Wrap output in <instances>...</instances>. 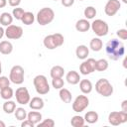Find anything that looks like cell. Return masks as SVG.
Wrapping results in <instances>:
<instances>
[{
    "instance_id": "cell-1",
    "label": "cell",
    "mask_w": 127,
    "mask_h": 127,
    "mask_svg": "<svg viewBox=\"0 0 127 127\" xmlns=\"http://www.w3.org/2000/svg\"><path fill=\"white\" fill-rule=\"evenodd\" d=\"M105 52L108 58L112 61H118L125 54V48L122 42L117 39L109 40L105 45Z\"/></svg>"
},
{
    "instance_id": "cell-2",
    "label": "cell",
    "mask_w": 127,
    "mask_h": 127,
    "mask_svg": "<svg viewBox=\"0 0 127 127\" xmlns=\"http://www.w3.org/2000/svg\"><path fill=\"white\" fill-rule=\"evenodd\" d=\"M64 38L60 33H55L52 35H48L44 38L43 44L48 50H55L64 45Z\"/></svg>"
},
{
    "instance_id": "cell-3",
    "label": "cell",
    "mask_w": 127,
    "mask_h": 127,
    "mask_svg": "<svg viewBox=\"0 0 127 127\" xmlns=\"http://www.w3.org/2000/svg\"><path fill=\"white\" fill-rule=\"evenodd\" d=\"M55 19V12L50 7H44L39 10L36 16V20L38 24L41 26H46L50 23H52Z\"/></svg>"
},
{
    "instance_id": "cell-4",
    "label": "cell",
    "mask_w": 127,
    "mask_h": 127,
    "mask_svg": "<svg viewBox=\"0 0 127 127\" xmlns=\"http://www.w3.org/2000/svg\"><path fill=\"white\" fill-rule=\"evenodd\" d=\"M33 84L37 93L40 95H45L50 91V84L48 82V79L43 74L36 75L33 79Z\"/></svg>"
},
{
    "instance_id": "cell-5",
    "label": "cell",
    "mask_w": 127,
    "mask_h": 127,
    "mask_svg": "<svg viewBox=\"0 0 127 127\" xmlns=\"http://www.w3.org/2000/svg\"><path fill=\"white\" fill-rule=\"evenodd\" d=\"M95 90L103 97H109L113 93V86L106 78H100L95 83Z\"/></svg>"
},
{
    "instance_id": "cell-6",
    "label": "cell",
    "mask_w": 127,
    "mask_h": 127,
    "mask_svg": "<svg viewBox=\"0 0 127 127\" xmlns=\"http://www.w3.org/2000/svg\"><path fill=\"white\" fill-rule=\"evenodd\" d=\"M90 28L97 37H104L108 34L109 31L108 24L101 19H96L90 23Z\"/></svg>"
},
{
    "instance_id": "cell-7",
    "label": "cell",
    "mask_w": 127,
    "mask_h": 127,
    "mask_svg": "<svg viewBox=\"0 0 127 127\" xmlns=\"http://www.w3.org/2000/svg\"><path fill=\"white\" fill-rule=\"evenodd\" d=\"M24 75H25L24 68L21 65L16 64V65H13L12 68L10 69L9 79L11 82L15 84H22L24 82Z\"/></svg>"
},
{
    "instance_id": "cell-8",
    "label": "cell",
    "mask_w": 127,
    "mask_h": 127,
    "mask_svg": "<svg viewBox=\"0 0 127 127\" xmlns=\"http://www.w3.org/2000/svg\"><path fill=\"white\" fill-rule=\"evenodd\" d=\"M127 121V112L124 111H112L108 115V122L113 126H118Z\"/></svg>"
},
{
    "instance_id": "cell-9",
    "label": "cell",
    "mask_w": 127,
    "mask_h": 127,
    "mask_svg": "<svg viewBox=\"0 0 127 127\" xmlns=\"http://www.w3.org/2000/svg\"><path fill=\"white\" fill-rule=\"evenodd\" d=\"M89 105V99L86 95L81 94L75 97V99L72 102V110L74 112H82L87 106Z\"/></svg>"
},
{
    "instance_id": "cell-10",
    "label": "cell",
    "mask_w": 127,
    "mask_h": 127,
    "mask_svg": "<svg viewBox=\"0 0 127 127\" xmlns=\"http://www.w3.org/2000/svg\"><path fill=\"white\" fill-rule=\"evenodd\" d=\"M5 36L9 40H18L23 36V29L17 25H9L5 30Z\"/></svg>"
},
{
    "instance_id": "cell-11",
    "label": "cell",
    "mask_w": 127,
    "mask_h": 127,
    "mask_svg": "<svg viewBox=\"0 0 127 127\" xmlns=\"http://www.w3.org/2000/svg\"><path fill=\"white\" fill-rule=\"evenodd\" d=\"M15 97H16L17 103L21 105L28 104L31 99V96H30V93L27 87H18L15 91Z\"/></svg>"
},
{
    "instance_id": "cell-12",
    "label": "cell",
    "mask_w": 127,
    "mask_h": 127,
    "mask_svg": "<svg viewBox=\"0 0 127 127\" xmlns=\"http://www.w3.org/2000/svg\"><path fill=\"white\" fill-rule=\"evenodd\" d=\"M95 60L92 58L85 59L79 65V72L83 75H87L93 71H95Z\"/></svg>"
},
{
    "instance_id": "cell-13",
    "label": "cell",
    "mask_w": 127,
    "mask_h": 127,
    "mask_svg": "<svg viewBox=\"0 0 127 127\" xmlns=\"http://www.w3.org/2000/svg\"><path fill=\"white\" fill-rule=\"evenodd\" d=\"M120 8H121V3L119 0H108L104 7V13L107 16L112 17L120 10Z\"/></svg>"
},
{
    "instance_id": "cell-14",
    "label": "cell",
    "mask_w": 127,
    "mask_h": 127,
    "mask_svg": "<svg viewBox=\"0 0 127 127\" xmlns=\"http://www.w3.org/2000/svg\"><path fill=\"white\" fill-rule=\"evenodd\" d=\"M44 105H45V102L43 98L40 96H35L29 101V106L33 110H41L44 108Z\"/></svg>"
},
{
    "instance_id": "cell-15",
    "label": "cell",
    "mask_w": 127,
    "mask_h": 127,
    "mask_svg": "<svg viewBox=\"0 0 127 127\" xmlns=\"http://www.w3.org/2000/svg\"><path fill=\"white\" fill-rule=\"evenodd\" d=\"M65 79H66V81H67L69 84L75 85V84H77V83L79 82V80H80L81 78H80V75H79V73H78L77 71H75V70H70V71H68V72L66 73Z\"/></svg>"
},
{
    "instance_id": "cell-16",
    "label": "cell",
    "mask_w": 127,
    "mask_h": 127,
    "mask_svg": "<svg viewBox=\"0 0 127 127\" xmlns=\"http://www.w3.org/2000/svg\"><path fill=\"white\" fill-rule=\"evenodd\" d=\"M75 55L76 58L79 60H85L87 59V56L89 55V49L85 45H79L76 47L75 50Z\"/></svg>"
},
{
    "instance_id": "cell-17",
    "label": "cell",
    "mask_w": 127,
    "mask_h": 127,
    "mask_svg": "<svg viewBox=\"0 0 127 127\" xmlns=\"http://www.w3.org/2000/svg\"><path fill=\"white\" fill-rule=\"evenodd\" d=\"M79 89L83 94H88L92 91V83L89 79H80L79 80Z\"/></svg>"
},
{
    "instance_id": "cell-18",
    "label": "cell",
    "mask_w": 127,
    "mask_h": 127,
    "mask_svg": "<svg viewBox=\"0 0 127 127\" xmlns=\"http://www.w3.org/2000/svg\"><path fill=\"white\" fill-rule=\"evenodd\" d=\"M75 29L76 31L81 32V33L87 32L90 29V23L88 22L87 19H79L75 23Z\"/></svg>"
},
{
    "instance_id": "cell-19",
    "label": "cell",
    "mask_w": 127,
    "mask_h": 127,
    "mask_svg": "<svg viewBox=\"0 0 127 127\" xmlns=\"http://www.w3.org/2000/svg\"><path fill=\"white\" fill-rule=\"evenodd\" d=\"M59 95H60L61 100H62L64 103H70V102H71L72 95H71V92H70L67 88L62 87V88L60 89Z\"/></svg>"
},
{
    "instance_id": "cell-20",
    "label": "cell",
    "mask_w": 127,
    "mask_h": 127,
    "mask_svg": "<svg viewBox=\"0 0 127 127\" xmlns=\"http://www.w3.org/2000/svg\"><path fill=\"white\" fill-rule=\"evenodd\" d=\"M13 52V45L9 41L0 42V53L2 55H10Z\"/></svg>"
},
{
    "instance_id": "cell-21",
    "label": "cell",
    "mask_w": 127,
    "mask_h": 127,
    "mask_svg": "<svg viewBox=\"0 0 127 127\" xmlns=\"http://www.w3.org/2000/svg\"><path fill=\"white\" fill-rule=\"evenodd\" d=\"M64 74V69L61 65H54L50 70V75L52 78L63 77Z\"/></svg>"
},
{
    "instance_id": "cell-22",
    "label": "cell",
    "mask_w": 127,
    "mask_h": 127,
    "mask_svg": "<svg viewBox=\"0 0 127 127\" xmlns=\"http://www.w3.org/2000/svg\"><path fill=\"white\" fill-rule=\"evenodd\" d=\"M27 119L34 123V125H38L42 121V114L39 111H30L27 113Z\"/></svg>"
},
{
    "instance_id": "cell-23",
    "label": "cell",
    "mask_w": 127,
    "mask_h": 127,
    "mask_svg": "<svg viewBox=\"0 0 127 127\" xmlns=\"http://www.w3.org/2000/svg\"><path fill=\"white\" fill-rule=\"evenodd\" d=\"M13 19H14L13 16L8 12H3L0 14V24L2 26L7 27V26L11 25L13 22Z\"/></svg>"
},
{
    "instance_id": "cell-24",
    "label": "cell",
    "mask_w": 127,
    "mask_h": 127,
    "mask_svg": "<svg viewBox=\"0 0 127 127\" xmlns=\"http://www.w3.org/2000/svg\"><path fill=\"white\" fill-rule=\"evenodd\" d=\"M84 121L89 123V124H93V123H96L98 121V113L95 112V111H87L84 115Z\"/></svg>"
},
{
    "instance_id": "cell-25",
    "label": "cell",
    "mask_w": 127,
    "mask_h": 127,
    "mask_svg": "<svg viewBox=\"0 0 127 127\" xmlns=\"http://www.w3.org/2000/svg\"><path fill=\"white\" fill-rule=\"evenodd\" d=\"M89 48L93 52H99L103 48V43L99 38H93L89 43Z\"/></svg>"
},
{
    "instance_id": "cell-26",
    "label": "cell",
    "mask_w": 127,
    "mask_h": 127,
    "mask_svg": "<svg viewBox=\"0 0 127 127\" xmlns=\"http://www.w3.org/2000/svg\"><path fill=\"white\" fill-rule=\"evenodd\" d=\"M14 96V91L10 86H6L2 89H0V97L5 99V100H9Z\"/></svg>"
},
{
    "instance_id": "cell-27",
    "label": "cell",
    "mask_w": 127,
    "mask_h": 127,
    "mask_svg": "<svg viewBox=\"0 0 127 127\" xmlns=\"http://www.w3.org/2000/svg\"><path fill=\"white\" fill-rule=\"evenodd\" d=\"M16 109V102L13 101V100H6L4 103H3V110L5 113L7 114H11L15 111Z\"/></svg>"
},
{
    "instance_id": "cell-28",
    "label": "cell",
    "mask_w": 127,
    "mask_h": 127,
    "mask_svg": "<svg viewBox=\"0 0 127 127\" xmlns=\"http://www.w3.org/2000/svg\"><path fill=\"white\" fill-rule=\"evenodd\" d=\"M22 23L29 26V25H32L34 22H35V15L32 13V12H25L24 15L22 16V19H21Z\"/></svg>"
},
{
    "instance_id": "cell-29",
    "label": "cell",
    "mask_w": 127,
    "mask_h": 127,
    "mask_svg": "<svg viewBox=\"0 0 127 127\" xmlns=\"http://www.w3.org/2000/svg\"><path fill=\"white\" fill-rule=\"evenodd\" d=\"M84 118L80 115H74L70 119V125L73 127H82L84 126Z\"/></svg>"
},
{
    "instance_id": "cell-30",
    "label": "cell",
    "mask_w": 127,
    "mask_h": 127,
    "mask_svg": "<svg viewBox=\"0 0 127 127\" xmlns=\"http://www.w3.org/2000/svg\"><path fill=\"white\" fill-rule=\"evenodd\" d=\"M108 68V62L105 59H100L95 62V70L104 71Z\"/></svg>"
},
{
    "instance_id": "cell-31",
    "label": "cell",
    "mask_w": 127,
    "mask_h": 127,
    "mask_svg": "<svg viewBox=\"0 0 127 127\" xmlns=\"http://www.w3.org/2000/svg\"><path fill=\"white\" fill-rule=\"evenodd\" d=\"M96 13H97V11L93 6H87L83 11V15H84L85 19H87V20L93 19L96 16Z\"/></svg>"
},
{
    "instance_id": "cell-32",
    "label": "cell",
    "mask_w": 127,
    "mask_h": 127,
    "mask_svg": "<svg viewBox=\"0 0 127 127\" xmlns=\"http://www.w3.org/2000/svg\"><path fill=\"white\" fill-rule=\"evenodd\" d=\"M14 114H15L16 119L19 121H23V120L27 119V111L23 107H16Z\"/></svg>"
},
{
    "instance_id": "cell-33",
    "label": "cell",
    "mask_w": 127,
    "mask_h": 127,
    "mask_svg": "<svg viewBox=\"0 0 127 127\" xmlns=\"http://www.w3.org/2000/svg\"><path fill=\"white\" fill-rule=\"evenodd\" d=\"M24 13H25V11H24L23 8H21V7H15L13 9V11H12V16L16 20H21L22 19V16L24 15Z\"/></svg>"
},
{
    "instance_id": "cell-34",
    "label": "cell",
    "mask_w": 127,
    "mask_h": 127,
    "mask_svg": "<svg viewBox=\"0 0 127 127\" xmlns=\"http://www.w3.org/2000/svg\"><path fill=\"white\" fill-rule=\"evenodd\" d=\"M52 85L55 89H61L64 85V81L63 77H58V78H53L52 79Z\"/></svg>"
},
{
    "instance_id": "cell-35",
    "label": "cell",
    "mask_w": 127,
    "mask_h": 127,
    "mask_svg": "<svg viewBox=\"0 0 127 127\" xmlns=\"http://www.w3.org/2000/svg\"><path fill=\"white\" fill-rule=\"evenodd\" d=\"M39 127H54L55 126V121L52 118H47L43 121H41L38 124Z\"/></svg>"
},
{
    "instance_id": "cell-36",
    "label": "cell",
    "mask_w": 127,
    "mask_h": 127,
    "mask_svg": "<svg viewBox=\"0 0 127 127\" xmlns=\"http://www.w3.org/2000/svg\"><path fill=\"white\" fill-rule=\"evenodd\" d=\"M10 79L7 77V76H4V75H0V89L6 87V86H9L10 85Z\"/></svg>"
},
{
    "instance_id": "cell-37",
    "label": "cell",
    "mask_w": 127,
    "mask_h": 127,
    "mask_svg": "<svg viewBox=\"0 0 127 127\" xmlns=\"http://www.w3.org/2000/svg\"><path fill=\"white\" fill-rule=\"evenodd\" d=\"M117 37H119V39L121 40H126L127 39V30L126 29H119L116 32Z\"/></svg>"
},
{
    "instance_id": "cell-38",
    "label": "cell",
    "mask_w": 127,
    "mask_h": 127,
    "mask_svg": "<svg viewBox=\"0 0 127 127\" xmlns=\"http://www.w3.org/2000/svg\"><path fill=\"white\" fill-rule=\"evenodd\" d=\"M74 1L75 0H61L62 5L64 7H71L74 4Z\"/></svg>"
},
{
    "instance_id": "cell-39",
    "label": "cell",
    "mask_w": 127,
    "mask_h": 127,
    "mask_svg": "<svg viewBox=\"0 0 127 127\" xmlns=\"http://www.w3.org/2000/svg\"><path fill=\"white\" fill-rule=\"evenodd\" d=\"M34 126H35L34 123H32L29 119H25L21 123V127H34Z\"/></svg>"
},
{
    "instance_id": "cell-40",
    "label": "cell",
    "mask_w": 127,
    "mask_h": 127,
    "mask_svg": "<svg viewBox=\"0 0 127 127\" xmlns=\"http://www.w3.org/2000/svg\"><path fill=\"white\" fill-rule=\"evenodd\" d=\"M7 2L11 7H18L21 3V0H8Z\"/></svg>"
},
{
    "instance_id": "cell-41",
    "label": "cell",
    "mask_w": 127,
    "mask_h": 127,
    "mask_svg": "<svg viewBox=\"0 0 127 127\" xmlns=\"http://www.w3.org/2000/svg\"><path fill=\"white\" fill-rule=\"evenodd\" d=\"M121 109H122V111L127 112V100L126 99L122 101V103H121Z\"/></svg>"
},
{
    "instance_id": "cell-42",
    "label": "cell",
    "mask_w": 127,
    "mask_h": 127,
    "mask_svg": "<svg viewBox=\"0 0 127 127\" xmlns=\"http://www.w3.org/2000/svg\"><path fill=\"white\" fill-rule=\"evenodd\" d=\"M7 5V0H0V8H4Z\"/></svg>"
},
{
    "instance_id": "cell-43",
    "label": "cell",
    "mask_w": 127,
    "mask_h": 127,
    "mask_svg": "<svg viewBox=\"0 0 127 127\" xmlns=\"http://www.w3.org/2000/svg\"><path fill=\"white\" fill-rule=\"evenodd\" d=\"M5 35V30L3 29V27L0 26V40L3 38V36Z\"/></svg>"
},
{
    "instance_id": "cell-44",
    "label": "cell",
    "mask_w": 127,
    "mask_h": 127,
    "mask_svg": "<svg viewBox=\"0 0 127 127\" xmlns=\"http://www.w3.org/2000/svg\"><path fill=\"white\" fill-rule=\"evenodd\" d=\"M6 125H5V123L2 121V120H0V127H5Z\"/></svg>"
},
{
    "instance_id": "cell-45",
    "label": "cell",
    "mask_w": 127,
    "mask_h": 127,
    "mask_svg": "<svg viewBox=\"0 0 127 127\" xmlns=\"http://www.w3.org/2000/svg\"><path fill=\"white\" fill-rule=\"evenodd\" d=\"M123 66L126 67V59H124V61H123Z\"/></svg>"
},
{
    "instance_id": "cell-46",
    "label": "cell",
    "mask_w": 127,
    "mask_h": 127,
    "mask_svg": "<svg viewBox=\"0 0 127 127\" xmlns=\"http://www.w3.org/2000/svg\"><path fill=\"white\" fill-rule=\"evenodd\" d=\"M1 72H2V64L0 62V74H1Z\"/></svg>"
},
{
    "instance_id": "cell-47",
    "label": "cell",
    "mask_w": 127,
    "mask_h": 127,
    "mask_svg": "<svg viewBox=\"0 0 127 127\" xmlns=\"http://www.w3.org/2000/svg\"><path fill=\"white\" fill-rule=\"evenodd\" d=\"M122 2H123V3H125V4H126V3H127V0H122Z\"/></svg>"
},
{
    "instance_id": "cell-48",
    "label": "cell",
    "mask_w": 127,
    "mask_h": 127,
    "mask_svg": "<svg viewBox=\"0 0 127 127\" xmlns=\"http://www.w3.org/2000/svg\"><path fill=\"white\" fill-rule=\"evenodd\" d=\"M53 1H58V0H53Z\"/></svg>"
},
{
    "instance_id": "cell-49",
    "label": "cell",
    "mask_w": 127,
    "mask_h": 127,
    "mask_svg": "<svg viewBox=\"0 0 127 127\" xmlns=\"http://www.w3.org/2000/svg\"><path fill=\"white\" fill-rule=\"evenodd\" d=\"M78 1H83V0H78Z\"/></svg>"
}]
</instances>
